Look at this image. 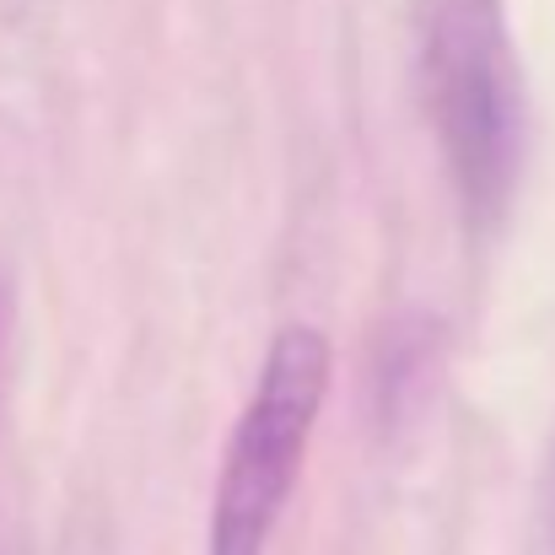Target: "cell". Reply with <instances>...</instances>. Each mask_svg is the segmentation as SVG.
Listing matches in <instances>:
<instances>
[{
    "mask_svg": "<svg viewBox=\"0 0 555 555\" xmlns=\"http://www.w3.org/2000/svg\"><path fill=\"white\" fill-rule=\"evenodd\" d=\"M421 92L459 216L486 237L529 163V87L502 0H421Z\"/></svg>",
    "mask_w": 555,
    "mask_h": 555,
    "instance_id": "cell-1",
    "label": "cell"
},
{
    "mask_svg": "<svg viewBox=\"0 0 555 555\" xmlns=\"http://www.w3.org/2000/svg\"><path fill=\"white\" fill-rule=\"evenodd\" d=\"M330 377H335V357L313 324H286L270 340L259 377H254V393L237 410L232 437L221 448L205 555L270 551V540L286 518V502L302 480V459L319 431Z\"/></svg>",
    "mask_w": 555,
    "mask_h": 555,
    "instance_id": "cell-2",
    "label": "cell"
}]
</instances>
